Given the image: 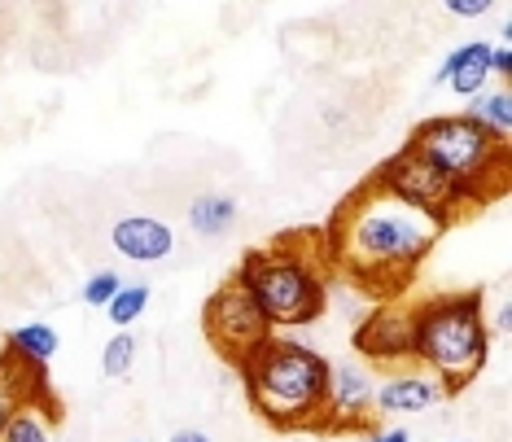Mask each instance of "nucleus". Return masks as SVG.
Returning a JSON list of instances; mask_svg holds the SVG:
<instances>
[{
  "label": "nucleus",
  "instance_id": "f257e3e1",
  "mask_svg": "<svg viewBox=\"0 0 512 442\" xmlns=\"http://www.w3.org/2000/svg\"><path fill=\"white\" fill-rule=\"evenodd\" d=\"M442 228L447 224H438L434 215L399 202L368 180L333 211L324 246H329V263L342 267V276H351L359 289L394 298L421 272Z\"/></svg>",
  "mask_w": 512,
  "mask_h": 442
},
{
  "label": "nucleus",
  "instance_id": "f03ea898",
  "mask_svg": "<svg viewBox=\"0 0 512 442\" xmlns=\"http://www.w3.org/2000/svg\"><path fill=\"white\" fill-rule=\"evenodd\" d=\"M329 359L289 333H267L237 359L250 407L276 429H324L329 407Z\"/></svg>",
  "mask_w": 512,
  "mask_h": 442
},
{
  "label": "nucleus",
  "instance_id": "7ed1b4c3",
  "mask_svg": "<svg viewBox=\"0 0 512 442\" xmlns=\"http://www.w3.org/2000/svg\"><path fill=\"white\" fill-rule=\"evenodd\" d=\"M232 281L246 285L272 329H302L329 307V272L302 232H285L272 246L250 250L237 263Z\"/></svg>",
  "mask_w": 512,
  "mask_h": 442
},
{
  "label": "nucleus",
  "instance_id": "20e7f679",
  "mask_svg": "<svg viewBox=\"0 0 512 442\" xmlns=\"http://www.w3.org/2000/svg\"><path fill=\"white\" fill-rule=\"evenodd\" d=\"M482 289L429 294L412 302V364L429 368L451 394L464 390L491 359Z\"/></svg>",
  "mask_w": 512,
  "mask_h": 442
},
{
  "label": "nucleus",
  "instance_id": "39448f33",
  "mask_svg": "<svg viewBox=\"0 0 512 442\" xmlns=\"http://www.w3.org/2000/svg\"><path fill=\"white\" fill-rule=\"evenodd\" d=\"M421 162L447 176L456 189L473 202V211H482L486 202H495L508 189V145H499L495 136H486L469 114H434L421 119L407 136Z\"/></svg>",
  "mask_w": 512,
  "mask_h": 442
},
{
  "label": "nucleus",
  "instance_id": "423d86ee",
  "mask_svg": "<svg viewBox=\"0 0 512 442\" xmlns=\"http://www.w3.org/2000/svg\"><path fill=\"white\" fill-rule=\"evenodd\" d=\"M372 184H381L386 193H394L407 206H416V211L434 215L438 224H456V219L473 215L469 197H464L447 176H438L429 162L416 158L407 145L399 149V154H390L377 171H372Z\"/></svg>",
  "mask_w": 512,
  "mask_h": 442
},
{
  "label": "nucleus",
  "instance_id": "0eeeda50",
  "mask_svg": "<svg viewBox=\"0 0 512 442\" xmlns=\"http://www.w3.org/2000/svg\"><path fill=\"white\" fill-rule=\"evenodd\" d=\"M202 329H206V342H211L215 351L228 359V364H237L246 351H254L267 333H276L272 320L259 311V302L250 298V289L237 285L232 276L215 289L211 298H206Z\"/></svg>",
  "mask_w": 512,
  "mask_h": 442
},
{
  "label": "nucleus",
  "instance_id": "6e6552de",
  "mask_svg": "<svg viewBox=\"0 0 512 442\" xmlns=\"http://www.w3.org/2000/svg\"><path fill=\"white\" fill-rule=\"evenodd\" d=\"M355 355L377 368L412 364V302L386 298L355 324Z\"/></svg>",
  "mask_w": 512,
  "mask_h": 442
},
{
  "label": "nucleus",
  "instance_id": "1a4fd4ad",
  "mask_svg": "<svg viewBox=\"0 0 512 442\" xmlns=\"http://www.w3.org/2000/svg\"><path fill=\"white\" fill-rule=\"evenodd\" d=\"M442 399H451V390L442 386L429 368H421V364L390 368L386 381H377V394H372V421L421 416V412H429V407H438Z\"/></svg>",
  "mask_w": 512,
  "mask_h": 442
},
{
  "label": "nucleus",
  "instance_id": "9d476101",
  "mask_svg": "<svg viewBox=\"0 0 512 442\" xmlns=\"http://www.w3.org/2000/svg\"><path fill=\"white\" fill-rule=\"evenodd\" d=\"M372 394L377 377L368 364H333L329 368V407H324V429H372Z\"/></svg>",
  "mask_w": 512,
  "mask_h": 442
},
{
  "label": "nucleus",
  "instance_id": "9b49d317",
  "mask_svg": "<svg viewBox=\"0 0 512 442\" xmlns=\"http://www.w3.org/2000/svg\"><path fill=\"white\" fill-rule=\"evenodd\" d=\"M110 246L132 263H162L176 250V232L154 215H123L110 224Z\"/></svg>",
  "mask_w": 512,
  "mask_h": 442
},
{
  "label": "nucleus",
  "instance_id": "f8f14e48",
  "mask_svg": "<svg viewBox=\"0 0 512 442\" xmlns=\"http://www.w3.org/2000/svg\"><path fill=\"white\" fill-rule=\"evenodd\" d=\"M491 79L495 75H491V44L486 40H464L460 49H451L447 57H442L438 71H434V84L451 88L464 101H473L477 92H486Z\"/></svg>",
  "mask_w": 512,
  "mask_h": 442
},
{
  "label": "nucleus",
  "instance_id": "ddd939ff",
  "mask_svg": "<svg viewBox=\"0 0 512 442\" xmlns=\"http://www.w3.org/2000/svg\"><path fill=\"white\" fill-rule=\"evenodd\" d=\"M27 399H49V381H44V368L18 364V359L9 355V364L0 368V434H5L9 416H14Z\"/></svg>",
  "mask_w": 512,
  "mask_h": 442
},
{
  "label": "nucleus",
  "instance_id": "4468645a",
  "mask_svg": "<svg viewBox=\"0 0 512 442\" xmlns=\"http://www.w3.org/2000/svg\"><path fill=\"white\" fill-rule=\"evenodd\" d=\"M464 114H469V119L482 127L486 136H495L499 145H508V141H512V92H508V84L477 92Z\"/></svg>",
  "mask_w": 512,
  "mask_h": 442
},
{
  "label": "nucleus",
  "instance_id": "2eb2a0df",
  "mask_svg": "<svg viewBox=\"0 0 512 442\" xmlns=\"http://www.w3.org/2000/svg\"><path fill=\"white\" fill-rule=\"evenodd\" d=\"M53 429H57L53 394H49V399H27L14 416H9L0 442H53Z\"/></svg>",
  "mask_w": 512,
  "mask_h": 442
},
{
  "label": "nucleus",
  "instance_id": "dca6fc26",
  "mask_svg": "<svg viewBox=\"0 0 512 442\" xmlns=\"http://www.w3.org/2000/svg\"><path fill=\"white\" fill-rule=\"evenodd\" d=\"M9 342V355L18 359V364H31V368H49V359L57 355V329L44 320H31V324H18V329L5 333Z\"/></svg>",
  "mask_w": 512,
  "mask_h": 442
},
{
  "label": "nucleus",
  "instance_id": "f3484780",
  "mask_svg": "<svg viewBox=\"0 0 512 442\" xmlns=\"http://www.w3.org/2000/svg\"><path fill=\"white\" fill-rule=\"evenodd\" d=\"M237 224V197L232 193H202L189 202V228L197 237H224Z\"/></svg>",
  "mask_w": 512,
  "mask_h": 442
},
{
  "label": "nucleus",
  "instance_id": "a211bd4d",
  "mask_svg": "<svg viewBox=\"0 0 512 442\" xmlns=\"http://www.w3.org/2000/svg\"><path fill=\"white\" fill-rule=\"evenodd\" d=\"M145 307H149V285L132 281V285H119V294L106 302V316L114 329H132V324L145 316Z\"/></svg>",
  "mask_w": 512,
  "mask_h": 442
},
{
  "label": "nucleus",
  "instance_id": "6ab92c4d",
  "mask_svg": "<svg viewBox=\"0 0 512 442\" xmlns=\"http://www.w3.org/2000/svg\"><path fill=\"white\" fill-rule=\"evenodd\" d=\"M132 364H136V337L123 329V333H114L106 342V351H101V372H106L110 381H119L132 372Z\"/></svg>",
  "mask_w": 512,
  "mask_h": 442
},
{
  "label": "nucleus",
  "instance_id": "aec40b11",
  "mask_svg": "<svg viewBox=\"0 0 512 442\" xmlns=\"http://www.w3.org/2000/svg\"><path fill=\"white\" fill-rule=\"evenodd\" d=\"M119 285H123V276H119V272H97V276H88V281H84L79 298H84L88 307H101V311H106V302L119 294Z\"/></svg>",
  "mask_w": 512,
  "mask_h": 442
},
{
  "label": "nucleus",
  "instance_id": "412c9836",
  "mask_svg": "<svg viewBox=\"0 0 512 442\" xmlns=\"http://www.w3.org/2000/svg\"><path fill=\"white\" fill-rule=\"evenodd\" d=\"M442 9L456 14V18H482V14L495 9V0H442Z\"/></svg>",
  "mask_w": 512,
  "mask_h": 442
},
{
  "label": "nucleus",
  "instance_id": "4be33fe9",
  "mask_svg": "<svg viewBox=\"0 0 512 442\" xmlns=\"http://www.w3.org/2000/svg\"><path fill=\"white\" fill-rule=\"evenodd\" d=\"M491 75L512 79V44H491Z\"/></svg>",
  "mask_w": 512,
  "mask_h": 442
},
{
  "label": "nucleus",
  "instance_id": "5701e85b",
  "mask_svg": "<svg viewBox=\"0 0 512 442\" xmlns=\"http://www.w3.org/2000/svg\"><path fill=\"white\" fill-rule=\"evenodd\" d=\"M368 442H412V434H407L403 425H372Z\"/></svg>",
  "mask_w": 512,
  "mask_h": 442
},
{
  "label": "nucleus",
  "instance_id": "b1692460",
  "mask_svg": "<svg viewBox=\"0 0 512 442\" xmlns=\"http://www.w3.org/2000/svg\"><path fill=\"white\" fill-rule=\"evenodd\" d=\"M508 324H512V311H508V307H499V311H495V320L486 324V329H491V337H504V333H508Z\"/></svg>",
  "mask_w": 512,
  "mask_h": 442
},
{
  "label": "nucleus",
  "instance_id": "393cba45",
  "mask_svg": "<svg viewBox=\"0 0 512 442\" xmlns=\"http://www.w3.org/2000/svg\"><path fill=\"white\" fill-rule=\"evenodd\" d=\"M167 442H215L211 434H202V429H176Z\"/></svg>",
  "mask_w": 512,
  "mask_h": 442
},
{
  "label": "nucleus",
  "instance_id": "a878e982",
  "mask_svg": "<svg viewBox=\"0 0 512 442\" xmlns=\"http://www.w3.org/2000/svg\"><path fill=\"white\" fill-rule=\"evenodd\" d=\"M9 364V342H5V333H0V368Z\"/></svg>",
  "mask_w": 512,
  "mask_h": 442
},
{
  "label": "nucleus",
  "instance_id": "bb28decb",
  "mask_svg": "<svg viewBox=\"0 0 512 442\" xmlns=\"http://www.w3.org/2000/svg\"><path fill=\"white\" fill-rule=\"evenodd\" d=\"M136 442H141V438H136Z\"/></svg>",
  "mask_w": 512,
  "mask_h": 442
}]
</instances>
